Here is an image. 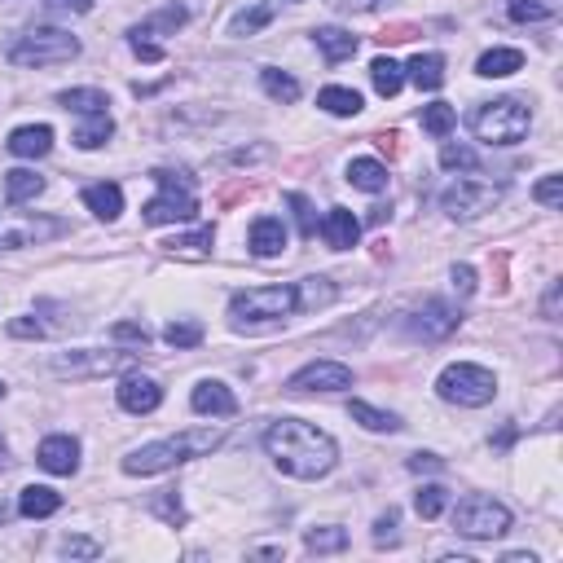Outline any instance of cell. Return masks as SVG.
<instances>
[{
	"mask_svg": "<svg viewBox=\"0 0 563 563\" xmlns=\"http://www.w3.org/2000/svg\"><path fill=\"white\" fill-rule=\"evenodd\" d=\"M264 449H269L273 467L291 480H322L339 462V445L322 427L304 423V418H278L264 432Z\"/></svg>",
	"mask_w": 563,
	"mask_h": 563,
	"instance_id": "cell-1",
	"label": "cell"
},
{
	"mask_svg": "<svg viewBox=\"0 0 563 563\" xmlns=\"http://www.w3.org/2000/svg\"><path fill=\"white\" fill-rule=\"evenodd\" d=\"M225 440L220 427H198V432H181L168 440H154V445H141L124 458V476H159V471H172L190 458H203Z\"/></svg>",
	"mask_w": 563,
	"mask_h": 563,
	"instance_id": "cell-2",
	"label": "cell"
},
{
	"mask_svg": "<svg viewBox=\"0 0 563 563\" xmlns=\"http://www.w3.org/2000/svg\"><path fill=\"white\" fill-rule=\"evenodd\" d=\"M300 313V291L295 286H251L229 300V326L234 330H260L273 322H286Z\"/></svg>",
	"mask_w": 563,
	"mask_h": 563,
	"instance_id": "cell-3",
	"label": "cell"
},
{
	"mask_svg": "<svg viewBox=\"0 0 563 563\" xmlns=\"http://www.w3.org/2000/svg\"><path fill=\"white\" fill-rule=\"evenodd\" d=\"M471 128H476L480 141L489 146H520L533 128V110H528L520 97H498V102H484L476 115H471Z\"/></svg>",
	"mask_w": 563,
	"mask_h": 563,
	"instance_id": "cell-4",
	"label": "cell"
},
{
	"mask_svg": "<svg viewBox=\"0 0 563 563\" xmlns=\"http://www.w3.org/2000/svg\"><path fill=\"white\" fill-rule=\"evenodd\" d=\"M159 181V194L141 207V220L146 225H172V220H194L198 216V198H194V176L190 172H154Z\"/></svg>",
	"mask_w": 563,
	"mask_h": 563,
	"instance_id": "cell-5",
	"label": "cell"
},
{
	"mask_svg": "<svg viewBox=\"0 0 563 563\" xmlns=\"http://www.w3.org/2000/svg\"><path fill=\"white\" fill-rule=\"evenodd\" d=\"M71 58H80V40L58 27H31L9 44V62L14 66H58Z\"/></svg>",
	"mask_w": 563,
	"mask_h": 563,
	"instance_id": "cell-6",
	"label": "cell"
},
{
	"mask_svg": "<svg viewBox=\"0 0 563 563\" xmlns=\"http://www.w3.org/2000/svg\"><path fill=\"white\" fill-rule=\"evenodd\" d=\"M436 392H440V401H449V405L480 410V405H489L493 396H498V379H493V370L471 366V361H458V366L440 370Z\"/></svg>",
	"mask_w": 563,
	"mask_h": 563,
	"instance_id": "cell-7",
	"label": "cell"
},
{
	"mask_svg": "<svg viewBox=\"0 0 563 563\" xmlns=\"http://www.w3.org/2000/svg\"><path fill=\"white\" fill-rule=\"evenodd\" d=\"M454 528L471 542H493V537L511 533V511L498 498H484V493H471V498L458 502L454 511Z\"/></svg>",
	"mask_w": 563,
	"mask_h": 563,
	"instance_id": "cell-8",
	"label": "cell"
},
{
	"mask_svg": "<svg viewBox=\"0 0 563 563\" xmlns=\"http://www.w3.org/2000/svg\"><path fill=\"white\" fill-rule=\"evenodd\" d=\"M66 234L62 220L53 216H31V212H5L0 216V251H18V247H36Z\"/></svg>",
	"mask_w": 563,
	"mask_h": 563,
	"instance_id": "cell-9",
	"label": "cell"
},
{
	"mask_svg": "<svg viewBox=\"0 0 563 563\" xmlns=\"http://www.w3.org/2000/svg\"><path fill=\"white\" fill-rule=\"evenodd\" d=\"M458 308L454 304H445V300H423L418 308H410L405 313V335L410 339H423V344H440V339H449L458 330Z\"/></svg>",
	"mask_w": 563,
	"mask_h": 563,
	"instance_id": "cell-10",
	"label": "cell"
},
{
	"mask_svg": "<svg viewBox=\"0 0 563 563\" xmlns=\"http://www.w3.org/2000/svg\"><path fill=\"white\" fill-rule=\"evenodd\" d=\"M137 361V352H102V348H80V352H58L53 370L71 374V379H97V374L128 370Z\"/></svg>",
	"mask_w": 563,
	"mask_h": 563,
	"instance_id": "cell-11",
	"label": "cell"
},
{
	"mask_svg": "<svg viewBox=\"0 0 563 563\" xmlns=\"http://www.w3.org/2000/svg\"><path fill=\"white\" fill-rule=\"evenodd\" d=\"M493 203H498V185H489V181H454L440 194V212L454 220H476Z\"/></svg>",
	"mask_w": 563,
	"mask_h": 563,
	"instance_id": "cell-12",
	"label": "cell"
},
{
	"mask_svg": "<svg viewBox=\"0 0 563 563\" xmlns=\"http://www.w3.org/2000/svg\"><path fill=\"white\" fill-rule=\"evenodd\" d=\"M352 388V370L344 361H308L286 379V392H344Z\"/></svg>",
	"mask_w": 563,
	"mask_h": 563,
	"instance_id": "cell-13",
	"label": "cell"
},
{
	"mask_svg": "<svg viewBox=\"0 0 563 563\" xmlns=\"http://www.w3.org/2000/svg\"><path fill=\"white\" fill-rule=\"evenodd\" d=\"M36 462L49 471V476H75V471H80V440H75V436H49V440H40Z\"/></svg>",
	"mask_w": 563,
	"mask_h": 563,
	"instance_id": "cell-14",
	"label": "cell"
},
{
	"mask_svg": "<svg viewBox=\"0 0 563 563\" xmlns=\"http://www.w3.org/2000/svg\"><path fill=\"white\" fill-rule=\"evenodd\" d=\"M115 396L128 414H154L163 401V388L150 379V374H128V379L115 388Z\"/></svg>",
	"mask_w": 563,
	"mask_h": 563,
	"instance_id": "cell-15",
	"label": "cell"
},
{
	"mask_svg": "<svg viewBox=\"0 0 563 563\" xmlns=\"http://www.w3.org/2000/svg\"><path fill=\"white\" fill-rule=\"evenodd\" d=\"M190 410L194 414H212V418H234L238 414V396L229 392L220 379H203L190 392Z\"/></svg>",
	"mask_w": 563,
	"mask_h": 563,
	"instance_id": "cell-16",
	"label": "cell"
},
{
	"mask_svg": "<svg viewBox=\"0 0 563 563\" xmlns=\"http://www.w3.org/2000/svg\"><path fill=\"white\" fill-rule=\"evenodd\" d=\"M247 247L256 251L260 260H273V256H282V251H286V225H282L278 216H260V220H251Z\"/></svg>",
	"mask_w": 563,
	"mask_h": 563,
	"instance_id": "cell-17",
	"label": "cell"
},
{
	"mask_svg": "<svg viewBox=\"0 0 563 563\" xmlns=\"http://www.w3.org/2000/svg\"><path fill=\"white\" fill-rule=\"evenodd\" d=\"M322 238H326V247H335V251L357 247V238H361V220L352 216L348 207H330L326 220H322Z\"/></svg>",
	"mask_w": 563,
	"mask_h": 563,
	"instance_id": "cell-18",
	"label": "cell"
},
{
	"mask_svg": "<svg viewBox=\"0 0 563 563\" xmlns=\"http://www.w3.org/2000/svg\"><path fill=\"white\" fill-rule=\"evenodd\" d=\"M5 146H9V154H18V159H44V154L53 150V128H49V124L14 128Z\"/></svg>",
	"mask_w": 563,
	"mask_h": 563,
	"instance_id": "cell-19",
	"label": "cell"
},
{
	"mask_svg": "<svg viewBox=\"0 0 563 563\" xmlns=\"http://www.w3.org/2000/svg\"><path fill=\"white\" fill-rule=\"evenodd\" d=\"M84 207L93 212L97 220H119L124 212V190L115 181H102V185H88L84 190Z\"/></svg>",
	"mask_w": 563,
	"mask_h": 563,
	"instance_id": "cell-20",
	"label": "cell"
},
{
	"mask_svg": "<svg viewBox=\"0 0 563 563\" xmlns=\"http://www.w3.org/2000/svg\"><path fill=\"white\" fill-rule=\"evenodd\" d=\"M58 506H62L58 489H49V484H27L18 498V515H27V520H49Z\"/></svg>",
	"mask_w": 563,
	"mask_h": 563,
	"instance_id": "cell-21",
	"label": "cell"
},
{
	"mask_svg": "<svg viewBox=\"0 0 563 563\" xmlns=\"http://www.w3.org/2000/svg\"><path fill=\"white\" fill-rule=\"evenodd\" d=\"M405 80L414 88H423V93H436V88L445 84V58H440V53H418V58L405 66Z\"/></svg>",
	"mask_w": 563,
	"mask_h": 563,
	"instance_id": "cell-22",
	"label": "cell"
},
{
	"mask_svg": "<svg viewBox=\"0 0 563 563\" xmlns=\"http://www.w3.org/2000/svg\"><path fill=\"white\" fill-rule=\"evenodd\" d=\"M348 181L357 185V190H366V194H383L388 190V168H383L379 159H352L348 163Z\"/></svg>",
	"mask_w": 563,
	"mask_h": 563,
	"instance_id": "cell-23",
	"label": "cell"
},
{
	"mask_svg": "<svg viewBox=\"0 0 563 563\" xmlns=\"http://www.w3.org/2000/svg\"><path fill=\"white\" fill-rule=\"evenodd\" d=\"M313 40H317V49L326 53V62H344L357 53V36H352V31H339V27H317Z\"/></svg>",
	"mask_w": 563,
	"mask_h": 563,
	"instance_id": "cell-24",
	"label": "cell"
},
{
	"mask_svg": "<svg viewBox=\"0 0 563 563\" xmlns=\"http://www.w3.org/2000/svg\"><path fill=\"white\" fill-rule=\"evenodd\" d=\"M520 66H524V53L520 49H489L476 62V75H484V80H502V75H515Z\"/></svg>",
	"mask_w": 563,
	"mask_h": 563,
	"instance_id": "cell-25",
	"label": "cell"
},
{
	"mask_svg": "<svg viewBox=\"0 0 563 563\" xmlns=\"http://www.w3.org/2000/svg\"><path fill=\"white\" fill-rule=\"evenodd\" d=\"M317 106L326 110V115H339V119H348V115H361V93L357 88H339V84H330L317 93Z\"/></svg>",
	"mask_w": 563,
	"mask_h": 563,
	"instance_id": "cell-26",
	"label": "cell"
},
{
	"mask_svg": "<svg viewBox=\"0 0 563 563\" xmlns=\"http://www.w3.org/2000/svg\"><path fill=\"white\" fill-rule=\"evenodd\" d=\"M273 18H278V5H273V0L251 5V9H242V14H234V22H229V36H256V31H264Z\"/></svg>",
	"mask_w": 563,
	"mask_h": 563,
	"instance_id": "cell-27",
	"label": "cell"
},
{
	"mask_svg": "<svg viewBox=\"0 0 563 563\" xmlns=\"http://www.w3.org/2000/svg\"><path fill=\"white\" fill-rule=\"evenodd\" d=\"M58 102H62V110H75V115H106L110 97L102 88H66Z\"/></svg>",
	"mask_w": 563,
	"mask_h": 563,
	"instance_id": "cell-28",
	"label": "cell"
},
{
	"mask_svg": "<svg viewBox=\"0 0 563 563\" xmlns=\"http://www.w3.org/2000/svg\"><path fill=\"white\" fill-rule=\"evenodd\" d=\"M370 80L379 88V97H396L405 88V66L392 62V58H374L370 62Z\"/></svg>",
	"mask_w": 563,
	"mask_h": 563,
	"instance_id": "cell-29",
	"label": "cell"
},
{
	"mask_svg": "<svg viewBox=\"0 0 563 563\" xmlns=\"http://www.w3.org/2000/svg\"><path fill=\"white\" fill-rule=\"evenodd\" d=\"M348 414L357 418L366 432H401V418H396L392 410H374L370 401H352L348 405Z\"/></svg>",
	"mask_w": 563,
	"mask_h": 563,
	"instance_id": "cell-30",
	"label": "cell"
},
{
	"mask_svg": "<svg viewBox=\"0 0 563 563\" xmlns=\"http://www.w3.org/2000/svg\"><path fill=\"white\" fill-rule=\"evenodd\" d=\"M5 194H9V203H27V198H40V194H44V176H36L31 168L5 172Z\"/></svg>",
	"mask_w": 563,
	"mask_h": 563,
	"instance_id": "cell-31",
	"label": "cell"
},
{
	"mask_svg": "<svg viewBox=\"0 0 563 563\" xmlns=\"http://www.w3.org/2000/svg\"><path fill=\"white\" fill-rule=\"evenodd\" d=\"M511 22H550L559 14V0H506Z\"/></svg>",
	"mask_w": 563,
	"mask_h": 563,
	"instance_id": "cell-32",
	"label": "cell"
},
{
	"mask_svg": "<svg viewBox=\"0 0 563 563\" xmlns=\"http://www.w3.org/2000/svg\"><path fill=\"white\" fill-rule=\"evenodd\" d=\"M110 132H115V124H110V115H84V124L75 128V146L80 150H97L110 141Z\"/></svg>",
	"mask_w": 563,
	"mask_h": 563,
	"instance_id": "cell-33",
	"label": "cell"
},
{
	"mask_svg": "<svg viewBox=\"0 0 563 563\" xmlns=\"http://www.w3.org/2000/svg\"><path fill=\"white\" fill-rule=\"evenodd\" d=\"M260 84H264V93H269L273 102H295V97H300V80H295V75H286V71H278V66H264Z\"/></svg>",
	"mask_w": 563,
	"mask_h": 563,
	"instance_id": "cell-34",
	"label": "cell"
},
{
	"mask_svg": "<svg viewBox=\"0 0 563 563\" xmlns=\"http://www.w3.org/2000/svg\"><path fill=\"white\" fill-rule=\"evenodd\" d=\"M304 546L313 550V555H335V550H344V546H348V533H344V528H335V524H326V528H308V533H304Z\"/></svg>",
	"mask_w": 563,
	"mask_h": 563,
	"instance_id": "cell-35",
	"label": "cell"
},
{
	"mask_svg": "<svg viewBox=\"0 0 563 563\" xmlns=\"http://www.w3.org/2000/svg\"><path fill=\"white\" fill-rule=\"evenodd\" d=\"M185 27V9L181 5H168V9H159V14H150L146 22H137V36H159V31H181Z\"/></svg>",
	"mask_w": 563,
	"mask_h": 563,
	"instance_id": "cell-36",
	"label": "cell"
},
{
	"mask_svg": "<svg viewBox=\"0 0 563 563\" xmlns=\"http://www.w3.org/2000/svg\"><path fill=\"white\" fill-rule=\"evenodd\" d=\"M458 124V110L454 106H445V102H432L423 110V132H432V137H449Z\"/></svg>",
	"mask_w": 563,
	"mask_h": 563,
	"instance_id": "cell-37",
	"label": "cell"
},
{
	"mask_svg": "<svg viewBox=\"0 0 563 563\" xmlns=\"http://www.w3.org/2000/svg\"><path fill=\"white\" fill-rule=\"evenodd\" d=\"M445 506H449V489H445V484H423V489H418V498H414V511L423 515V520H436Z\"/></svg>",
	"mask_w": 563,
	"mask_h": 563,
	"instance_id": "cell-38",
	"label": "cell"
},
{
	"mask_svg": "<svg viewBox=\"0 0 563 563\" xmlns=\"http://www.w3.org/2000/svg\"><path fill=\"white\" fill-rule=\"evenodd\" d=\"M476 150L471 146H454V141H445L440 146V168H449V172H476Z\"/></svg>",
	"mask_w": 563,
	"mask_h": 563,
	"instance_id": "cell-39",
	"label": "cell"
},
{
	"mask_svg": "<svg viewBox=\"0 0 563 563\" xmlns=\"http://www.w3.org/2000/svg\"><path fill=\"white\" fill-rule=\"evenodd\" d=\"M295 291H300V308H322V304L335 300V286H330L326 278H308V282L295 286Z\"/></svg>",
	"mask_w": 563,
	"mask_h": 563,
	"instance_id": "cell-40",
	"label": "cell"
},
{
	"mask_svg": "<svg viewBox=\"0 0 563 563\" xmlns=\"http://www.w3.org/2000/svg\"><path fill=\"white\" fill-rule=\"evenodd\" d=\"M163 339H168L172 348H198L203 344V326L198 322H172L168 330H163Z\"/></svg>",
	"mask_w": 563,
	"mask_h": 563,
	"instance_id": "cell-41",
	"label": "cell"
},
{
	"mask_svg": "<svg viewBox=\"0 0 563 563\" xmlns=\"http://www.w3.org/2000/svg\"><path fill=\"white\" fill-rule=\"evenodd\" d=\"M286 203H291L295 220H300V234H304V238H313V234H317V216H313V203H308L304 194H286Z\"/></svg>",
	"mask_w": 563,
	"mask_h": 563,
	"instance_id": "cell-42",
	"label": "cell"
},
{
	"mask_svg": "<svg viewBox=\"0 0 563 563\" xmlns=\"http://www.w3.org/2000/svg\"><path fill=\"white\" fill-rule=\"evenodd\" d=\"M110 339H119V344H137V348H146V344H150V330L141 326V322H115V326H110Z\"/></svg>",
	"mask_w": 563,
	"mask_h": 563,
	"instance_id": "cell-43",
	"label": "cell"
},
{
	"mask_svg": "<svg viewBox=\"0 0 563 563\" xmlns=\"http://www.w3.org/2000/svg\"><path fill=\"white\" fill-rule=\"evenodd\" d=\"M533 198L537 203H546V207H559L563 203V176H546V181H537Z\"/></svg>",
	"mask_w": 563,
	"mask_h": 563,
	"instance_id": "cell-44",
	"label": "cell"
},
{
	"mask_svg": "<svg viewBox=\"0 0 563 563\" xmlns=\"http://www.w3.org/2000/svg\"><path fill=\"white\" fill-rule=\"evenodd\" d=\"M128 44H132V53H137L141 62H163V44H154L150 36H137V31H128Z\"/></svg>",
	"mask_w": 563,
	"mask_h": 563,
	"instance_id": "cell-45",
	"label": "cell"
},
{
	"mask_svg": "<svg viewBox=\"0 0 563 563\" xmlns=\"http://www.w3.org/2000/svg\"><path fill=\"white\" fill-rule=\"evenodd\" d=\"M396 528H401V515L396 511L379 515V524H374V546H396Z\"/></svg>",
	"mask_w": 563,
	"mask_h": 563,
	"instance_id": "cell-46",
	"label": "cell"
},
{
	"mask_svg": "<svg viewBox=\"0 0 563 563\" xmlns=\"http://www.w3.org/2000/svg\"><path fill=\"white\" fill-rule=\"evenodd\" d=\"M168 247L172 251H207V247H212V225H203L190 238H176V242H168Z\"/></svg>",
	"mask_w": 563,
	"mask_h": 563,
	"instance_id": "cell-47",
	"label": "cell"
},
{
	"mask_svg": "<svg viewBox=\"0 0 563 563\" xmlns=\"http://www.w3.org/2000/svg\"><path fill=\"white\" fill-rule=\"evenodd\" d=\"M335 14H370V9H379V5H388V0H326Z\"/></svg>",
	"mask_w": 563,
	"mask_h": 563,
	"instance_id": "cell-48",
	"label": "cell"
},
{
	"mask_svg": "<svg viewBox=\"0 0 563 563\" xmlns=\"http://www.w3.org/2000/svg\"><path fill=\"white\" fill-rule=\"evenodd\" d=\"M449 278H454V291L458 295L476 291V269H471V264H454V273H449Z\"/></svg>",
	"mask_w": 563,
	"mask_h": 563,
	"instance_id": "cell-49",
	"label": "cell"
},
{
	"mask_svg": "<svg viewBox=\"0 0 563 563\" xmlns=\"http://www.w3.org/2000/svg\"><path fill=\"white\" fill-rule=\"evenodd\" d=\"M9 335H14V339H40L44 326L31 322V317H14V322H9Z\"/></svg>",
	"mask_w": 563,
	"mask_h": 563,
	"instance_id": "cell-50",
	"label": "cell"
},
{
	"mask_svg": "<svg viewBox=\"0 0 563 563\" xmlns=\"http://www.w3.org/2000/svg\"><path fill=\"white\" fill-rule=\"evenodd\" d=\"M44 5H49L53 14H88L93 0H44Z\"/></svg>",
	"mask_w": 563,
	"mask_h": 563,
	"instance_id": "cell-51",
	"label": "cell"
},
{
	"mask_svg": "<svg viewBox=\"0 0 563 563\" xmlns=\"http://www.w3.org/2000/svg\"><path fill=\"white\" fill-rule=\"evenodd\" d=\"M66 555H80V559H93L97 555V542H84V537H66L62 542Z\"/></svg>",
	"mask_w": 563,
	"mask_h": 563,
	"instance_id": "cell-52",
	"label": "cell"
},
{
	"mask_svg": "<svg viewBox=\"0 0 563 563\" xmlns=\"http://www.w3.org/2000/svg\"><path fill=\"white\" fill-rule=\"evenodd\" d=\"M410 471H418V476H423V471H445V462H440L436 454H414L410 458Z\"/></svg>",
	"mask_w": 563,
	"mask_h": 563,
	"instance_id": "cell-53",
	"label": "cell"
},
{
	"mask_svg": "<svg viewBox=\"0 0 563 563\" xmlns=\"http://www.w3.org/2000/svg\"><path fill=\"white\" fill-rule=\"evenodd\" d=\"M559 313V282H550V291H546V317H555Z\"/></svg>",
	"mask_w": 563,
	"mask_h": 563,
	"instance_id": "cell-54",
	"label": "cell"
},
{
	"mask_svg": "<svg viewBox=\"0 0 563 563\" xmlns=\"http://www.w3.org/2000/svg\"><path fill=\"white\" fill-rule=\"evenodd\" d=\"M506 563H537V555H524V550H511V555H506Z\"/></svg>",
	"mask_w": 563,
	"mask_h": 563,
	"instance_id": "cell-55",
	"label": "cell"
},
{
	"mask_svg": "<svg viewBox=\"0 0 563 563\" xmlns=\"http://www.w3.org/2000/svg\"><path fill=\"white\" fill-rule=\"evenodd\" d=\"M0 401H5V383H0Z\"/></svg>",
	"mask_w": 563,
	"mask_h": 563,
	"instance_id": "cell-56",
	"label": "cell"
}]
</instances>
